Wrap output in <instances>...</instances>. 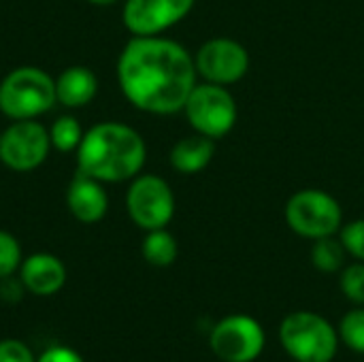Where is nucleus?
Returning <instances> with one entry per match:
<instances>
[{
	"label": "nucleus",
	"instance_id": "nucleus-7",
	"mask_svg": "<svg viewBox=\"0 0 364 362\" xmlns=\"http://www.w3.org/2000/svg\"><path fill=\"white\" fill-rule=\"evenodd\" d=\"M130 220L143 230L166 228L175 215V194L158 175H136L126 192Z\"/></svg>",
	"mask_w": 364,
	"mask_h": 362
},
{
	"label": "nucleus",
	"instance_id": "nucleus-22",
	"mask_svg": "<svg viewBox=\"0 0 364 362\" xmlns=\"http://www.w3.org/2000/svg\"><path fill=\"white\" fill-rule=\"evenodd\" d=\"M339 239L350 256L364 262V220H354V222L341 226Z\"/></svg>",
	"mask_w": 364,
	"mask_h": 362
},
{
	"label": "nucleus",
	"instance_id": "nucleus-12",
	"mask_svg": "<svg viewBox=\"0 0 364 362\" xmlns=\"http://www.w3.org/2000/svg\"><path fill=\"white\" fill-rule=\"evenodd\" d=\"M66 205L81 224H96L107 215L109 196L102 188V181L79 171L66 190Z\"/></svg>",
	"mask_w": 364,
	"mask_h": 362
},
{
	"label": "nucleus",
	"instance_id": "nucleus-8",
	"mask_svg": "<svg viewBox=\"0 0 364 362\" xmlns=\"http://www.w3.org/2000/svg\"><path fill=\"white\" fill-rule=\"evenodd\" d=\"M264 329L245 314L222 318L209 337L213 354L224 362H252L264 350Z\"/></svg>",
	"mask_w": 364,
	"mask_h": 362
},
{
	"label": "nucleus",
	"instance_id": "nucleus-4",
	"mask_svg": "<svg viewBox=\"0 0 364 362\" xmlns=\"http://www.w3.org/2000/svg\"><path fill=\"white\" fill-rule=\"evenodd\" d=\"M279 339L296 362H331L337 354L339 335L333 324L314 312H294L284 318Z\"/></svg>",
	"mask_w": 364,
	"mask_h": 362
},
{
	"label": "nucleus",
	"instance_id": "nucleus-19",
	"mask_svg": "<svg viewBox=\"0 0 364 362\" xmlns=\"http://www.w3.org/2000/svg\"><path fill=\"white\" fill-rule=\"evenodd\" d=\"M339 339L356 354H364V305L343 316L339 324Z\"/></svg>",
	"mask_w": 364,
	"mask_h": 362
},
{
	"label": "nucleus",
	"instance_id": "nucleus-5",
	"mask_svg": "<svg viewBox=\"0 0 364 362\" xmlns=\"http://www.w3.org/2000/svg\"><path fill=\"white\" fill-rule=\"evenodd\" d=\"M286 222L292 233L305 239H322L341 230L343 211L335 196L324 190L307 188L292 194L286 203Z\"/></svg>",
	"mask_w": 364,
	"mask_h": 362
},
{
	"label": "nucleus",
	"instance_id": "nucleus-16",
	"mask_svg": "<svg viewBox=\"0 0 364 362\" xmlns=\"http://www.w3.org/2000/svg\"><path fill=\"white\" fill-rule=\"evenodd\" d=\"M143 258L151 267H171L177 260V241L166 228L147 230V237L143 239Z\"/></svg>",
	"mask_w": 364,
	"mask_h": 362
},
{
	"label": "nucleus",
	"instance_id": "nucleus-24",
	"mask_svg": "<svg viewBox=\"0 0 364 362\" xmlns=\"http://www.w3.org/2000/svg\"><path fill=\"white\" fill-rule=\"evenodd\" d=\"M36 362H85L73 348L66 346H53L49 350H45L41 354V358Z\"/></svg>",
	"mask_w": 364,
	"mask_h": 362
},
{
	"label": "nucleus",
	"instance_id": "nucleus-18",
	"mask_svg": "<svg viewBox=\"0 0 364 362\" xmlns=\"http://www.w3.org/2000/svg\"><path fill=\"white\" fill-rule=\"evenodd\" d=\"M49 139L58 151H73L79 147V143L83 139L81 124L73 115H62L53 122V126L49 130Z\"/></svg>",
	"mask_w": 364,
	"mask_h": 362
},
{
	"label": "nucleus",
	"instance_id": "nucleus-6",
	"mask_svg": "<svg viewBox=\"0 0 364 362\" xmlns=\"http://www.w3.org/2000/svg\"><path fill=\"white\" fill-rule=\"evenodd\" d=\"M190 126L209 139L226 137L237 124V102L226 85L218 83H196L183 105Z\"/></svg>",
	"mask_w": 364,
	"mask_h": 362
},
{
	"label": "nucleus",
	"instance_id": "nucleus-14",
	"mask_svg": "<svg viewBox=\"0 0 364 362\" xmlns=\"http://www.w3.org/2000/svg\"><path fill=\"white\" fill-rule=\"evenodd\" d=\"M98 92V79L87 66H70L55 79V100L68 109L85 107Z\"/></svg>",
	"mask_w": 364,
	"mask_h": 362
},
{
	"label": "nucleus",
	"instance_id": "nucleus-15",
	"mask_svg": "<svg viewBox=\"0 0 364 362\" xmlns=\"http://www.w3.org/2000/svg\"><path fill=\"white\" fill-rule=\"evenodd\" d=\"M215 154V143L213 139L205 137V134H190L183 137L181 141H177L171 149V166L181 173V175H196L200 171H205L209 166V162L213 160Z\"/></svg>",
	"mask_w": 364,
	"mask_h": 362
},
{
	"label": "nucleus",
	"instance_id": "nucleus-23",
	"mask_svg": "<svg viewBox=\"0 0 364 362\" xmlns=\"http://www.w3.org/2000/svg\"><path fill=\"white\" fill-rule=\"evenodd\" d=\"M0 362H36L30 348L15 339L0 341Z\"/></svg>",
	"mask_w": 364,
	"mask_h": 362
},
{
	"label": "nucleus",
	"instance_id": "nucleus-10",
	"mask_svg": "<svg viewBox=\"0 0 364 362\" xmlns=\"http://www.w3.org/2000/svg\"><path fill=\"white\" fill-rule=\"evenodd\" d=\"M196 73L218 85H230L241 81L250 70V53L247 49L228 36H215L200 45L194 58Z\"/></svg>",
	"mask_w": 364,
	"mask_h": 362
},
{
	"label": "nucleus",
	"instance_id": "nucleus-25",
	"mask_svg": "<svg viewBox=\"0 0 364 362\" xmlns=\"http://www.w3.org/2000/svg\"><path fill=\"white\" fill-rule=\"evenodd\" d=\"M87 2H92V4H96V6H111V4H115L117 0H87Z\"/></svg>",
	"mask_w": 364,
	"mask_h": 362
},
{
	"label": "nucleus",
	"instance_id": "nucleus-3",
	"mask_svg": "<svg viewBox=\"0 0 364 362\" xmlns=\"http://www.w3.org/2000/svg\"><path fill=\"white\" fill-rule=\"evenodd\" d=\"M55 102V79L43 68L19 66L0 83V111L15 122L34 119Z\"/></svg>",
	"mask_w": 364,
	"mask_h": 362
},
{
	"label": "nucleus",
	"instance_id": "nucleus-13",
	"mask_svg": "<svg viewBox=\"0 0 364 362\" xmlns=\"http://www.w3.org/2000/svg\"><path fill=\"white\" fill-rule=\"evenodd\" d=\"M21 284L36 297H49L66 284V267L51 254H32L21 265Z\"/></svg>",
	"mask_w": 364,
	"mask_h": 362
},
{
	"label": "nucleus",
	"instance_id": "nucleus-11",
	"mask_svg": "<svg viewBox=\"0 0 364 362\" xmlns=\"http://www.w3.org/2000/svg\"><path fill=\"white\" fill-rule=\"evenodd\" d=\"M196 0H126L124 26L134 36H156L179 23Z\"/></svg>",
	"mask_w": 364,
	"mask_h": 362
},
{
	"label": "nucleus",
	"instance_id": "nucleus-2",
	"mask_svg": "<svg viewBox=\"0 0 364 362\" xmlns=\"http://www.w3.org/2000/svg\"><path fill=\"white\" fill-rule=\"evenodd\" d=\"M147 147L143 137L119 122H102L83 132L77 147L79 171L102 181L117 183L134 179L145 166Z\"/></svg>",
	"mask_w": 364,
	"mask_h": 362
},
{
	"label": "nucleus",
	"instance_id": "nucleus-17",
	"mask_svg": "<svg viewBox=\"0 0 364 362\" xmlns=\"http://www.w3.org/2000/svg\"><path fill=\"white\" fill-rule=\"evenodd\" d=\"M346 247L341 243V239L331 237H322L314 241L311 247V262L318 271L322 273H337L346 267Z\"/></svg>",
	"mask_w": 364,
	"mask_h": 362
},
{
	"label": "nucleus",
	"instance_id": "nucleus-9",
	"mask_svg": "<svg viewBox=\"0 0 364 362\" xmlns=\"http://www.w3.org/2000/svg\"><path fill=\"white\" fill-rule=\"evenodd\" d=\"M49 132L34 119H17L0 134V162L11 171L26 173L49 156Z\"/></svg>",
	"mask_w": 364,
	"mask_h": 362
},
{
	"label": "nucleus",
	"instance_id": "nucleus-20",
	"mask_svg": "<svg viewBox=\"0 0 364 362\" xmlns=\"http://www.w3.org/2000/svg\"><path fill=\"white\" fill-rule=\"evenodd\" d=\"M341 292L348 301L354 305H364V262H354L341 269V280H339Z\"/></svg>",
	"mask_w": 364,
	"mask_h": 362
},
{
	"label": "nucleus",
	"instance_id": "nucleus-21",
	"mask_svg": "<svg viewBox=\"0 0 364 362\" xmlns=\"http://www.w3.org/2000/svg\"><path fill=\"white\" fill-rule=\"evenodd\" d=\"M19 262H21V247L17 239L6 230H0V280L13 275Z\"/></svg>",
	"mask_w": 364,
	"mask_h": 362
},
{
	"label": "nucleus",
	"instance_id": "nucleus-1",
	"mask_svg": "<svg viewBox=\"0 0 364 362\" xmlns=\"http://www.w3.org/2000/svg\"><path fill=\"white\" fill-rule=\"evenodd\" d=\"M196 75L190 51L158 34L130 38L117 60V81L124 96L136 109L154 115L183 111Z\"/></svg>",
	"mask_w": 364,
	"mask_h": 362
}]
</instances>
